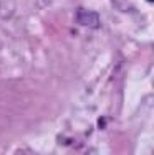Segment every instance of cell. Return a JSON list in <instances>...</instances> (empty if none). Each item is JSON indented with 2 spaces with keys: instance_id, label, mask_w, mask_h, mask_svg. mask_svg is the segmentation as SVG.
<instances>
[{
  "instance_id": "6da1fadb",
  "label": "cell",
  "mask_w": 154,
  "mask_h": 155,
  "mask_svg": "<svg viewBox=\"0 0 154 155\" xmlns=\"http://www.w3.org/2000/svg\"><path fill=\"white\" fill-rule=\"evenodd\" d=\"M76 23L81 25V27H86V28H100L101 25V18L96 12L93 10H85V8H80L76 12Z\"/></svg>"
},
{
  "instance_id": "7a4b0ae2",
  "label": "cell",
  "mask_w": 154,
  "mask_h": 155,
  "mask_svg": "<svg viewBox=\"0 0 154 155\" xmlns=\"http://www.w3.org/2000/svg\"><path fill=\"white\" fill-rule=\"evenodd\" d=\"M17 12V0H0V18L10 20Z\"/></svg>"
},
{
  "instance_id": "277c9868",
  "label": "cell",
  "mask_w": 154,
  "mask_h": 155,
  "mask_svg": "<svg viewBox=\"0 0 154 155\" xmlns=\"http://www.w3.org/2000/svg\"><path fill=\"white\" fill-rule=\"evenodd\" d=\"M148 2H152V0H148Z\"/></svg>"
},
{
  "instance_id": "3957f363",
  "label": "cell",
  "mask_w": 154,
  "mask_h": 155,
  "mask_svg": "<svg viewBox=\"0 0 154 155\" xmlns=\"http://www.w3.org/2000/svg\"><path fill=\"white\" fill-rule=\"evenodd\" d=\"M0 48H2V41H0Z\"/></svg>"
}]
</instances>
